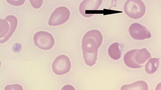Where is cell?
<instances>
[{
  "instance_id": "obj_1",
  "label": "cell",
  "mask_w": 161,
  "mask_h": 90,
  "mask_svg": "<svg viewBox=\"0 0 161 90\" xmlns=\"http://www.w3.org/2000/svg\"><path fill=\"white\" fill-rule=\"evenodd\" d=\"M103 36L97 30H92L86 32L82 42L83 56L86 64L92 66L96 63L98 49L103 41Z\"/></svg>"
},
{
  "instance_id": "obj_2",
  "label": "cell",
  "mask_w": 161,
  "mask_h": 90,
  "mask_svg": "<svg viewBox=\"0 0 161 90\" xmlns=\"http://www.w3.org/2000/svg\"><path fill=\"white\" fill-rule=\"evenodd\" d=\"M151 58L150 53L146 48L134 49L129 51L125 55L124 61L128 67L133 68L143 67L141 65Z\"/></svg>"
},
{
  "instance_id": "obj_3",
  "label": "cell",
  "mask_w": 161,
  "mask_h": 90,
  "mask_svg": "<svg viewBox=\"0 0 161 90\" xmlns=\"http://www.w3.org/2000/svg\"><path fill=\"white\" fill-rule=\"evenodd\" d=\"M17 18L13 15H9L4 19H0V42H6L15 31L17 25Z\"/></svg>"
},
{
  "instance_id": "obj_4",
  "label": "cell",
  "mask_w": 161,
  "mask_h": 90,
  "mask_svg": "<svg viewBox=\"0 0 161 90\" xmlns=\"http://www.w3.org/2000/svg\"><path fill=\"white\" fill-rule=\"evenodd\" d=\"M124 10L129 17L134 19H138L144 15L146 8L145 4L141 0H128L125 4Z\"/></svg>"
},
{
  "instance_id": "obj_5",
  "label": "cell",
  "mask_w": 161,
  "mask_h": 90,
  "mask_svg": "<svg viewBox=\"0 0 161 90\" xmlns=\"http://www.w3.org/2000/svg\"><path fill=\"white\" fill-rule=\"evenodd\" d=\"M34 41L37 47L44 50L50 49L54 44V40L52 35L45 31L36 32L34 36Z\"/></svg>"
},
{
  "instance_id": "obj_6",
  "label": "cell",
  "mask_w": 161,
  "mask_h": 90,
  "mask_svg": "<svg viewBox=\"0 0 161 90\" xmlns=\"http://www.w3.org/2000/svg\"><path fill=\"white\" fill-rule=\"evenodd\" d=\"M70 15L69 10L65 7L56 8L51 14L48 21L50 26H56L66 22Z\"/></svg>"
},
{
  "instance_id": "obj_7",
  "label": "cell",
  "mask_w": 161,
  "mask_h": 90,
  "mask_svg": "<svg viewBox=\"0 0 161 90\" xmlns=\"http://www.w3.org/2000/svg\"><path fill=\"white\" fill-rule=\"evenodd\" d=\"M71 67V62L69 58L64 55L57 57L52 66L53 71L58 75L66 73L69 71Z\"/></svg>"
},
{
  "instance_id": "obj_8",
  "label": "cell",
  "mask_w": 161,
  "mask_h": 90,
  "mask_svg": "<svg viewBox=\"0 0 161 90\" xmlns=\"http://www.w3.org/2000/svg\"><path fill=\"white\" fill-rule=\"evenodd\" d=\"M102 0H84L80 4L79 10L84 17L89 18L92 16L95 11L97 10L101 5Z\"/></svg>"
},
{
  "instance_id": "obj_9",
  "label": "cell",
  "mask_w": 161,
  "mask_h": 90,
  "mask_svg": "<svg viewBox=\"0 0 161 90\" xmlns=\"http://www.w3.org/2000/svg\"><path fill=\"white\" fill-rule=\"evenodd\" d=\"M131 36L136 40H142L151 37L148 30L144 26L137 23L131 24L129 29Z\"/></svg>"
},
{
  "instance_id": "obj_10",
  "label": "cell",
  "mask_w": 161,
  "mask_h": 90,
  "mask_svg": "<svg viewBox=\"0 0 161 90\" xmlns=\"http://www.w3.org/2000/svg\"><path fill=\"white\" fill-rule=\"evenodd\" d=\"M120 90H148V86L146 82L140 80L131 84L123 85Z\"/></svg>"
},
{
  "instance_id": "obj_11",
  "label": "cell",
  "mask_w": 161,
  "mask_h": 90,
  "mask_svg": "<svg viewBox=\"0 0 161 90\" xmlns=\"http://www.w3.org/2000/svg\"><path fill=\"white\" fill-rule=\"evenodd\" d=\"M159 64V58H153L148 60L145 66V70L148 74H152L157 70Z\"/></svg>"
},
{
  "instance_id": "obj_12",
  "label": "cell",
  "mask_w": 161,
  "mask_h": 90,
  "mask_svg": "<svg viewBox=\"0 0 161 90\" xmlns=\"http://www.w3.org/2000/svg\"><path fill=\"white\" fill-rule=\"evenodd\" d=\"M119 45L118 42L112 44L108 49V53L110 57L114 60L119 59L121 57V52Z\"/></svg>"
},
{
  "instance_id": "obj_13",
  "label": "cell",
  "mask_w": 161,
  "mask_h": 90,
  "mask_svg": "<svg viewBox=\"0 0 161 90\" xmlns=\"http://www.w3.org/2000/svg\"><path fill=\"white\" fill-rule=\"evenodd\" d=\"M4 90H23L21 86L19 84L8 85L5 86Z\"/></svg>"
},
{
  "instance_id": "obj_14",
  "label": "cell",
  "mask_w": 161,
  "mask_h": 90,
  "mask_svg": "<svg viewBox=\"0 0 161 90\" xmlns=\"http://www.w3.org/2000/svg\"><path fill=\"white\" fill-rule=\"evenodd\" d=\"M61 90H75V89L72 86L68 84L64 86Z\"/></svg>"
},
{
  "instance_id": "obj_15",
  "label": "cell",
  "mask_w": 161,
  "mask_h": 90,
  "mask_svg": "<svg viewBox=\"0 0 161 90\" xmlns=\"http://www.w3.org/2000/svg\"><path fill=\"white\" fill-rule=\"evenodd\" d=\"M155 90H161V82L159 83L156 86Z\"/></svg>"
}]
</instances>
